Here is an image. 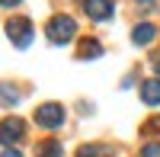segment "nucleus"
Masks as SVG:
<instances>
[{"instance_id":"1","label":"nucleus","mask_w":160,"mask_h":157,"mask_svg":"<svg viewBox=\"0 0 160 157\" xmlns=\"http://www.w3.org/2000/svg\"><path fill=\"white\" fill-rule=\"evenodd\" d=\"M45 35H48L55 45H68L71 38L77 35V23H74L71 16H51L48 26H45Z\"/></svg>"},{"instance_id":"2","label":"nucleus","mask_w":160,"mask_h":157,"mask_svg":"<svg viewBox=\"0 0 160 157\" xmlns=\"http://www.w3.org/2000/svg\"><path fill=\"white\" fill-rule=\"evenodd\" d=\"M35 125L48 128V132L61 128L64 125V106H61V103H42V106L35 109Z\"/></svg>"},{"instance_id":"3","label":"nucleus","mask_w":160,"mask_h":157,"mask_svg":"<svg viewBox=\"0 0 160 157\" xmlns=\"http://www.w3.org/2000/svg\"><path fill=\"white\" fill-rule=\"evenodd\" d=\"M7 35L13 38V45L16 48H26L32 42V23L26 19V16H13L10 23H7Z\"/></svg>"},{"instance_id":"4","label":"nucleus","mask_w":160,"mask_h":157,"mask_svg":"<svg viewBox=\"0 0 160 157\" xmlns=\"http://www.w3.org/2000/svg\"><path fill=\"white\" fill-rule=\"evenodd\" d=\"M83 13L90 19L102 23V19H109L115 13V0H83Z\"/></svg>"},{"instance_id":"5","label":"nucleus","mask_w":160,"mask_h":157,"mask_svg":"<svg viewBox=\"0 0 160 157\" xmlns=\"http://www.w3.org/2000/svg\"><path fill=\"white\" fill-rule=\"evenodd\" d=\"M22 132H26V125H22V119H16V115H10V119H3L0 122V144H13V141H19L22 138Z\"/></svg>"},{"instance_id":"6","label":"nucleus","mask_w":160,"mask_h":157,"mask_svg":"<svg viewBox=\"0 0 160 157\" xmlns=\"http://www.w3.org/2000/svg\"><path fill=\"white\" fill-rule=\"evenodd\" d=\"M141 99L148 106H160V77H151L141 84Z\"/></svg>"},{"instance_id":"7","label":"nucleus","mask_w":160,"mask_h":157,"mask_svg":"<svg viewBox=\"0 0 160 157\" xmlns=\"http://www.w3.org/2000/svg\"><path fill=\"white\" fill-rule=\"evenodd\" d=\"M77 157H115L112 144H102V141H93V144L77 148Z\"/></svg>"},{"instance_id":"8","label":"nucleus","mask_w":160,"mask_h":157,"mask_svg":"<svg viewBox=\"0 0 160 157\" xmlns=\"http://www.w3.org/2000/svg\"><path fill=\"white\" fill-rule=\"evenodd\" d=\"M154 35H157V26H154V23H141V26H135V32H131L135 45H148V42H154Z\"/></svg>"},{"instance_id":"9","label":"nucleus","mask_w":160,"mask_h":157,"mask_svg":"<svg viewBox=\"0 0 160 157\" xmlns=\"http://www.w3.org/2000/svg\"><path fill=\"white\" fill-rule=\"evenodd\" d=\"M35 157H61V141H42L35 148Z\"/></svg>"},{"instance_id":"10","label":"nucleus","mask_w":160,"mask_h":157,"mask_svg":"<svg viewBox=\"0 0 160 157\" xmlns=\"http://www.w3.org/2000/svg\"><path fill=\"white\" fill-rule=\"evenodd\" d=\"M99 55H102V45L96 38H87V42L80 45V58H99Z\"/></svg>"},{"instance_id":"11","label":"nucleus","mask_w":160,"mask_h":157,"mask_svg":"<svg viewBox=\"0 0 160 157\" xmlns=\"http://www.w3.org/2000/svg\"><path fill=\"white\" fill-rule=\"evenodd\" d=\"M0 103H3V106H16V103H19V93H13V87L0 84Z\"/></svg>"},{"instance_id":"12","label":"nucleus","mask_w":160,"mask_h":157,"mask_svg":"<svg viewBox=\"0 0 160 157\" xmlns=\"http://www.w3.org/2000/svg\"><path fill=\"white\" fill-rule=\"evenodd\" d=\"M141 157H160V141H148L141 148Z\"/></svg>"},{"instance_id":"13","label":"nucleus","mask_w":160,"mask_h":157,"mask_svg":"<svg viewBox=\"0 0 160 157\" xmlns=\"http://www.w3.org/2000/svg\"><path fill=\"white\" fill-rule=\"evenodd\" d=\"M141 13H144V16H148V13H154V0H138V3H135Z\"/></svg>"},{"instance_id":"14","label":"nucleus","mask_w":160,"mask_h":157,"mask_svg":"<svg viewBox=\"0 0 160 157\" xmlns=\"http://www.w3.org/2000/svg\"><path fill=\"white\" fill-rule=\"evenodd\" d=\"M0 157H22V154H19L16 148H7V151H3V154H0Z\"/></svg>"},{"instance_id":"15","label":"nucleus","mask_w":160,"mask_h":157,"mask_svg":"<svg viewBox=\"0 0 160 157\" xmlns=\"http://www.w3.org/2000/svg\"><path fill=\"white\" fill-rule=\"evenodd\" d=\"M3 7H16V3H22V0H0Z\"/></svg>"},{"instance_id":"16","label":"nucleus","mask_w":160,"mask_h":157,"mask_svg":"<svg viewBox=\"0 0 160 157\" xmlns=\"http://www.w3.org/2000/svg\"><path fill=\"white\" fill-rule=\"evenodd\" d=\"M154 71H157V74H160V55H157V58H154Z\"/></svg>"}]
</instances>
